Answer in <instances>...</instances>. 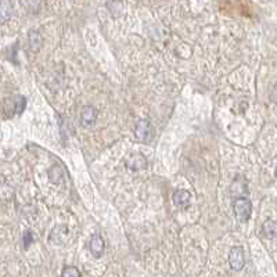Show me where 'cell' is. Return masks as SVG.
Returning <instances> with one entry per match:
<instances>
[{"label": "cell", "instance_id": "obj_14", "mask_svg": "<svg viewBox=\"0 0 277 277\" xmlns=\"http://www.w3.org/2000/svg\"><path fill=\"white\" fill-rule=\"evenodd\" d=\"M21 4L25 10L32 14H36L40 10L42 6V0H21Z\"/></svg>", "mask_w": 277, "mask_h": 277}, {"label": "cell", "instance_id": "obj_5", "mask_svg": "<svg viewBox=\"0 0 277 277\" xmlns=\"http://www.w3.org/2000/svg\"><path fill=\"white\" fill-rule=\"evenodd\" d=\"M89 251L94 258H102L106 252V242L100 234H93L89 240Z\"/></svg>", "mask_w": 277, "mask_h": 277}, {"label": "cell", "instance_id": "obj_10", "mask_svg": "<svg viewBox=\"0 0 277 277\" xmlns=\"http://www.w3.org/2000/svg\"><path fill=\"white\" fill-rule=\"evenodd\" d=\"M28 40H30V52L34 53H38L43 46V38L40 35V32L38 30H30L28 34Z\"/></svg>", "mask_w": 277, "mask_h": 277}, {"label": "cell", "instance_id": "obj_11", "mask_svg": "<svg viewBox=\"0 0 277 277\" xmlns=\"http://www.w3.org/2000/svg\"><path fill=\"white\" fill-rule=\"evenodd\" d=\"M262 234L265 236L266 238H276L277 237V222L268 219L262 224Z\"/></svg>", "mask_w": 277, "mask_h": 277}, {"label": "cell", "instance_id": "obj_16", "mask_svg": "<svg viewBox=\"0 0 277 277\" xmlns=\"http://www.w3.org/2000/svg\"><path fill=\"white\" fill-rule=\"evenodd\" d=\"M61 277H82L76 266H66L61 272Z\"/></svg>", "mask_w": 277, "mask_h": 277}, {"label": "cell", "instance_id": "obj_7", "mask_svg": "<svg viewBox=\"0 0 277 277\" xmlns=\"http://www.w3.org/2000/svg\"><path fill=\"white\" fill-rule=\"evenodd\" d=\"M97 120V111L92 106H84L80 111V124L84 126H92Z\"/></svg>", "mask_w": 277, "mask_h": 277}, {"label": "cell", "instance_id": "obj_1", "mask_svg": "<svg viewBox=\"0 0 277 277\" xmlns=\"http://www.w3.org/2000/svg\"><path fill=\"white\" fill-rule=\"evenodd\" d=\"M233 212H234L236 219L240 223H246L250 220L251 214H252V204L247 197H238L234 198L233 202Z\"/></svg>", "mask_w": 277, "mask_h": 277}, {"label": "cell", "instance_id": "obj_13", "mask_svg": "<svg viewBox=\"0 0 277 277\" xmlns=\"http://www.w3.org/2000/svg\"><path fill=\"white\" fill-rule=\"evenodd\" d=\"M48 179L53 182V183H56V184L64 182V172H62V169L58 165H54L53 168H50V170H48Z\"/></svg>", "mask_w": 277, "mask_h": 277}, {"label": "cell", "instance_id": "obj_8", "mask_svg": "<svg viewBox=\"0 0 277 277\" xmlns=\"http://www.w3.org/2000/svg\"><path fill=\"white\" fill-rule=\"evenodd\" d=\"M52 241L57 244V246H62L66 244V238H68V229H66V224H58L56 226L53 232H52Z\"/></svg>", "mask_w": 277, "mask_h": 277}, {"label": "cell", "instance_id": "obj_6", "mask_svg": "<svg viewBox=\"0 0 277 277\" xmlns=\"http://www.w3.org/2000/svg\"><path fill=\"white\" fill-rule=\"evenodd\" d=\"M230 194L233 197H236V198L244 197L246 194H248L247 180L242 176H237L234 180H233L232 186H230Z\"/></svg>", "mask_w": 277, "mask_h": 277}, {"label": "cell", "instance_id": "obj_17", "mask_svg": "<svg viewBox=\"0 0 277 277\" xmlns=\"http://www.w3.org/2000/svg\"><path fill=\"white\" fill-rule=\"evenodd\" d=\"M32 241H34V237H32V233L30 232H25L24 233V248L26 250V248L30 247V244H32Z\"/></svg>", "mask_w": 277, "mask_h": 277}, {"label": "cell", "instance_id": "obj_19", "mask_svg": "<svg viewBox=\"0 0 277 277\" xmlns=\"http://www.w3.org/2000/svg\"><path fill=\"white\" fill-rule=\"evenodd\" d=\"M276 178H277V166H276Z\"/></svg>", "mask_w": 277, "mask_h": 277}, {"label": "cell", "instance_id": "obj_3", "mask_svg": "<svg viewBox=\"0 0 277 277\" xmlns=\"http://www.w3.org/2000/svg\"><path fill=\"white\" fill-rule=\"evenodd\" d=\"M229 265L236 272H240L246 265V252L242 247H232L229 251Z\"/></svg>", "mask_w": 277, "mask_h": 277}, {"label": "cell", "instance_id": "obj_2", "mask_svg": "<svg viewBox=\"0 0 277 277\" xmlns=\"http://www.w3.org/2000/svg\"><path fill=\"white\" fill-rule=\"evenodd\" d=\"M134 136L142 143H150L154 138V128L148 120H140L134 126Z\"/></svg>", "mask_w": 277, "mask_h": 277}, {"label": "cell", "instance_id": "obj_15", "mask_svg": "<svg viewBox=\"0 0 277 277\" xmlns=\"http://www.w3.org/2000/svg\"><path fill=\"white\" fill-rule=\"evenodd\" d=\"M12 197H14V188L6 183L0 184V200L7 201V200H12Z\"/></svg>", "mask_w": 277, "mask_h": 277}, {"label": "cell", "instance_id": "obj_12", "mask_svg": "<svg viewBox=\"0 0 277 277\" xmlns=\"http://www.w3.org/2000/svg\"><path fill=\"white\" fill-rule=\"evenodd\" d=\"M190 198L192 196L187 190H176L174 196H172V200L178 206H184V205H188L190 202Z\"/></svg>", "mask_w": 277, "mask_h": 277}, {"label": "cell", "instance_id": "obj_9", "mask_svg": "<svg viewBox=\"0 0 277 277\" xmlns=\"http://www.w3.org/2000/svg\"><path fill=\"white\" fill-rule=\"evenodd\" d=\"M12 16V0H0V24H6Z\"/></svg>", "mask_w": 277, "mask_h": 277}, {"label": "cell", "instance_id": "obj_4", "mask_svg": "<svg viewBox=\"0 0 277 277\" xmlns=\"http://www.w3.org/2000/svg\"><path fill=\"white\" fill-rule=\"evenodd\" d=\"M125 165L128 169H130L133 172H138V170H143L147 168V160L142 152H132L125 160Z\"/></svg>", "mask_w": 277, "mask_h": 277}, {"label": "cell", "instance_id": "obj_18", "mask_svg": "<svg viewBox=\"0 0 277 277\" xmlns=\"http://www.w3.org/2000/svg\"><path fill=\"white\" fill-rule=\"evenodd\" d=\"M270 100L273 104H276L277 106V84L273 86V89H272V93H270Z\"/></svg>", "mask_w": 277, "mask_h": 277}]
</instances>
